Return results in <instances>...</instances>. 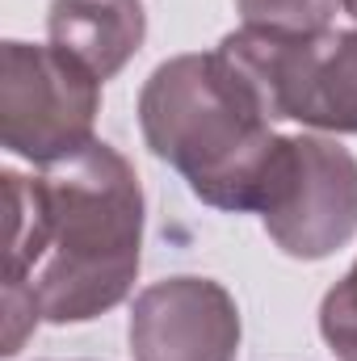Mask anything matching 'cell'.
Returning a JSON list of instances; mask_svg holds the SVG:
<instances>
[{"mask_svg": "<svg viewBox=\"0 0 357 361\" xmlns=\"http://www.w3.org/2000/svg\"><path fill=\"white\" fill-rule=\"evenodd\" d=\"M269 240L294 261H324L357 235V160L320 135H282L257 206Z\"/></svg>", "mask_w": 357, "mask_h": 361, "instance_id": "cell-5", "label": "cell"}, {"mask_svg": "<svg viewBox=\"0 0 357 361\" xmlns=\"http://www.w3.org/2000/svg\"><path fill=\"white\" fill-rule=\"evenodd\" d=\"M244 25L273 34H328L345 0H236Z\"/></svg>", "mask_w": 357, "mask_h": 361, "instance_id": "cell-8", "label": "cell"}, {"mask_svg": "<svg viewBox=\"0 0 357 361\" xmlns=\"http://www.w3.org/2000/svg\"><path fill=\"white\" fill-rule=\"evenodd\" d=\"M320 332L341 361H357V261L320 302Z\"/></svg>", "mask_w": 357, "mask_h": 361, "instance_id": "cell-9", "label": "cell"}, {"mask_svg": "<svg viewBox=\"0 0 357 361\" xmlns=\"http://www.w3.org/2000/svg\"><path fill=\"white\" fill-rule=\"evenodd\" d=\"M345 13H349V17L357 21V0H345Z\"/></svg>", "mask_w": 357, "mask_h": 361, "instance_id": "cell-10", "label": "cell"}, {"mask_svg": "<svg viewBox=\"0 0 357 361\" xmlns=\"http://www.w3.org/2000/svg\"><path fill=\"white\" fill-rule=\"evenodd\" d=\"M51 47L85 63L105 85L114 80L147 38V13L139 0H51Z\"/></svg>", "mask_w": 357, "mask_h": 361, "instance_id": "cell-7", "label": "cell"}, {"mask_svg": "<svg viewBox=\"0 0 357 361\" xmlns=\"http://www.w3.org/2000/svg\"><path fill=\"white\" fill-rule=\"evenodd\" d=\"M4 357H17L42 319L89 324L131 294L143 185L118 147L92 139L42 177L4 173Z\"/></svg>", "mask_w": 357, "mask_h": 361, "instance_id": "cell-1", "label": "cell"}, {"mask_svg": "<svg viewBox=\"0 0 357 361\" xmlns=\"http://www.w3.org/2000/svg\"><path fill=\"white\" fill-rule=\"evenodd\" d=\"M265 114L328 135H357V25L328 34H273L240 25L219 42Z\"/></svg>", "mask_w": 357, "mask_h": 361, "instance_id": "cell-3", "label": "cell"}, {"mask_svg": "<svg viewBox=\"0 0 357 361\" xmlns=\"http://www.w3.org/2000/svg\"><path fill=\"white\" fill-rule=\"evenodd\" d=\"M147 147L214 210L257 214L277 152L273 118L223 51L173 55L139 92Z\"/></svg>", "mask_w": 357, "mask_h": 361, "instance_id": "cell-2", "label": "cell"}, {"mask_svg": "<svg viewBox=\"0 0 357 361\" xmlns=\"http://www.w3.org/2000/svg\"><path fill=\"white\" fill-rule=\"evenodd\" d=\"M126 341L135 361H236L240 307L210 277H164L135 298Z\"/></svg>", "mask_w": 357, "mask_h": 361, "instance_id": "cell-6", "label": "cell"}, {"mask_svg": "<svg viewBox=\"0 0 357 361\" xmlns=\"http://www.w3.org/2000/svg\"><path fill=\"white\" fill-rule=\"evenodd\" d=\"M101 80L59 47L4 42L0 51V139L13 156L51 169L92 143Z\"/></svg>", "mask_w": 357, "mask_h": 361, "instance_id": "cell-4", "label": "cell"}]
</instances>
